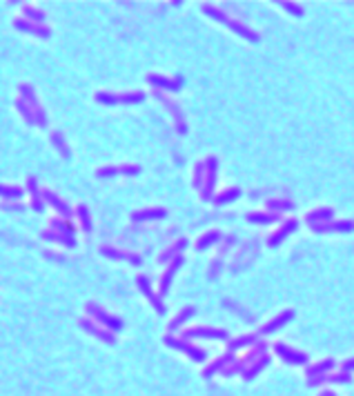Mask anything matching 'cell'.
Segmentation results:
<instances>
[{
	"label": "cell",
	"mask_w": 354,
	"mask_h": 396,
	"mask_svg": "<svg viewBox=\"0 0 354 396\" xmlns=\"http://www.w3.org/2000/svg\"><path fill=\"white\" fill-rule=\"evenodd\" d=\"M294 227H296V222H294V220L285 222V227H283V229H281V231H278V234H276V236H274V238H269V243H272V245H276V240H281V238H283V236H285V234H287V231H292V229H294Z\"/></svg>",
	"instance_id": "obj_25"
},
{
	"label": "cell",
	"mask_w": 354,
	"mask_h": 396,
	"mask_svg": "<svg viewBox=\"0 0 354 396\" xmlns=\"http://www.w3.org/2000/svg\"><path fill=\"white\" fill-rule=\"evenodd\" d=\"M20 100L25 102V105L32 109L34 118H36V125H41V127H45L47 120H45V111H43V107L38 105L36 100V93H34V89L29 87V85H20Z\"/></svg>",
	"instance_id": "obj_1"
},
{
	"label": "cell",
	"mask_w": 354,
	"mask_h": 396,
	"mask_svg": "<svg viewBox=\"0 0 354 396\" xmlns=\"http://www.w3.org/2000/svg\"><path fill=\"white\" fill-rule=\"evenodd\" d=\"M149 83L158 85V87H167V89H178L180 87V80H167V78H161V76H149Z\"/></svg>",
	"instance_id": "obj_10"
},
{
	"label": "cell",
	"mask_w": 354,
	"mask_h": 396,
	"mask_svg": "<svg viewBox=\"0 0 354 396\" xmlns=\"http://www.w3.org/2000/svg\"><path fill=\"white\" fill-rule=\"evenodd\" d=\"M345 369H354V360H350V363L345 365Z\"/></svg>",
	"instance_id": "obj_29"
},
{
	"label": "cell",
	"mask_w": 354,
	"mask_h": 396,
	"mask_svg": "<svg viewBox=\"0 0 354 396\" xmlns=\"http://www.w3.org/2000/svg\"><path fill=\"white\" fill-rule=\"evenodd\" d=\"M51 140H54V145L60 149V154H63V156H69V147L63 142V138H60V133H58V132L51 133Z\"/></svg>",
	"instance_id": "obj_24"
},
{
	"label": "cell",
	"mask_w": 354,
	"mask_h": 396,
	"mask_svg": "<svg viewBox=\"0 0 354 396\" xmlns=\"http://www.w3.org/2000/svg\"><path fill=\"white\" fill-rule=\"evenodd\" d=\"M23 11L32 18V22L34 20H43V18H45V13H43L38 7H34V4H23Z\"/></svg>",
	"instance_id": "obj_16"
},
{
	"label": "cell",
	"mask_w": 354,
	"mask_h": 396,
	"mask_svg": "<svg viewBox=\"0 0 354 396\" xmlns=\"http://www.w3.org/2000/svg\"><path fill=\"white\" fill-rule=\"evenodd\" d=\"M290 318H292V311H283V316H281V318L272 320V323H269L267 327L263 329V332H274V329H276V327H281V325L285 323V320H290Z\"/></svg>",
	"instance_id": "obj_21"
},
{
	"label": "cell",
	"mask_w": 354,
	"mask_h": 396,
	"mask_svg": "<svg viewBox=\"0 0 354 396\" xmlns=\"http://www.w3.org/2000/svg\"><path fill=\"white\" fill-rule=\"evenodd\" d=\"M16 27L23 29V31H27V34L41 36V38H47V36H49V29H47V27L36 25V22H32V20H25V18H18V20H16Z\"/></svg>",
	"instance_id": "obj_4"
},
{
	"label": "cell",
	"mask_w": 354,
	"mask_h": 396,
	"mask_svg": "<svg viewBox=\"0 0 354 396\" xmlns=\"http://www.w3.org/2000/svg\"><path fill=\"white\" fill-rule=\"evenodd\" d=\"M100 102H140L143 100V93L140 91H134V93H103L100 91L98 96Z\"/></svg>",
	"instance_id": "obj_2"
},
{
	"label": "cell",
	"mask_w": 354,
	"mask_h": 396,
	"mask_svg": "<svg viewBox=\"0 0 354 396\" xmlns=\"http://www.w3.org/2000/svg\"><path fill=\"white\" fill-rule=\"evenodd\" d=\"M87 311H89V314L94 316V318H98L100 323H105L107 327H112V329H121V320H116V318H112V316H107L103 309H100L98 305H94V303H89V305H87Z\"/></svg>",
	"instance_id": "obj_3"
},
{
	"label": "cell",
	"mask_w": 354,
	"mask_h": 396,
	"mask_svg": "<svg viewBox=\"0 0 354 396\" xmlns=\"http://www.w3.org/2000/svg\"><path fill=\"white\" fill-rule=\"evenodd\" d=\"M138 167L136 165H121V167H105L98 169V176H109V174H136Z\"/></svg>",
	"instance_id": "obj_6"
},
{
	"label": "cell",
	"mask_w": 354,
	"mask_h": 396,
	"mask_svg": "<svg viewBox=\"0 0 354 396\" xmlns=\"http://www.w3.org/2000/svg\"><path fill=\"white\" fill-rule=\"evenodd\" d=\"M189 314H192V309H185V311H180V316H178V318H176L174 320V323H172V327H176V325H178L180 323V320H185V318H187V316Z\"/></svg>",
	"instance_id": "obj_27"
},
{
	"label": "cell",
	"mask_w": 354,
	"mask_h": 396,
	"mask_svg": "<svg viewBox=\"0 0 354 396\" xmlns=\"http://www.w3.org/2000/svg\"><path fill=\"white\" fill-rule=\"evenodd\" d=\"M43 198H45L49 205H54V207L58 209L60 214H65V216H69V207H67V205H65L63 200H60L56 194H51V191H43Z\"/></svg>",
	"instance_id": "obj_7"
},
{
	"label": "cell",
	"mask_w": 354,
	"mask_h": 396,
	"mask_svg": "<svg viewBox=\"0 0 354 396\" xmlns=\"http://www.w3.org/2000/svg\"><path fill=\"white\" fill-rule=\"evenodd\" d=\"M234 196H238V189H232V191H227V194H225V196H221V203H223V200H229V198H234Z\"/></svg>",
	"instance_id": "obj_28"
},
{
	"label": "cell",
	"mask_w": 354,
	"mask_h": 396,
	"mask_svg": "<svg viewBox=\"0 0 354 396\" xmlns=\"http://www.w3.org/2000/svg\"><path fill=\"white\" fill-rule=\"evenodd\" d=\"M330 367H332V360H325V363H318L316 367H314V369H312V372H310V374H316V372H325V369H330Z\"/></svg>",
	"instance_id": "obj_26"
},
{
	"label": "cell",
	"mask_w": 354,
	"mask_h": 396,
	"mask_svg": "<svg viewBox=\"0 0 354 396\" xmlns=\"http://www.w3.org/2000/svg\"><path fill=\"white\" fill-rule=\"evenodd\" d=\"M81 325H83L85 329H89V332L94 334V336L103 338V341H107V343H114V336H112V334H107L105 329H100V327H96V325H91L89 320H81Z\"/></svg>",
	"instance_id": "obj_8"
},
{
	"label": "cell",
	"mask_w": 354,
	"mask_h": 396,
	"mask_svg": "<svg viewBox=\"0 0 354 396\" xmlns=\"http://www.w3.org/2000/svg\"><path fill=\"white\" fill-rule=\"evenodd\" d=\"M16 109H18V111H20V114H23V116H25V120H27V123H36V118H34L32 109H29V107H27V105H25V102H23V100H20V98H18V100H16Z\"/></svg>",
	"instance_id": "obj_17"
},
{
	"label": "cell",
	"mask_w": 354,
	"mask_h": 396,
	"mask_svg": "<svg viewBox=\"0 0 354 396\" xmlns=\"http://www.w3.org/2000/svg\"><path fill=\"white\" fill-rule=\"evenodd\" d=\"M187 336H210V338H225V332H216V329H192Z\"/></svg>",
	"instance_id": "obj_13"
},
{
	"label": "cell",
	"mask_w": 354,
	"mask_h": 396,
	"mask_svg": "<svg viewBox=\"0 0 354 396\" xmlns=\"http://www.w3.org/2000/svg\"><path fill=\"white\" fill-rule=\"evenodd\" d=\"M51 227L54 229H60L65 236H72V225L67 220H58V218H51Z\"/></svg>",
	"instance_id": "obj_20"
},
{
	"label": "cell",
	"mask_w": 354,
	"mask_h": 396,
	"mask_svg": "<svg viewBox=\"0 0 354 396\" xmlns=\"http://www.w3.org/2000/svg\"><path fill=\"white\" fill-rule=\"evenodd\" d=\"M161 216H165V212H163V209H149V212L134 214V220H143V218H161Z\"/></svg>",
	"instance_id": "obj_18"
},
{
	"label": "cell",
	"mask_w": 354,
	"mask_h": 396,
	"mask_svg": "<svg viewBox=\"0 0 354 396\" xmlns=\"http://www.w3.org/2000/svg\"><path fill=\"white\" fill-rule=\"evenodd\" d=\"M138 285H140V289H143V292L149 296V301H152L154 305H156V309H158V311H163V305H161V303H158V298L152 294V289H149V283H147V280H145V276H138Z\"/></svg>",
	"instance_id": "obj_12"
},
{
	"label": "cell",
	"mask_w": 354,
	"mask_h": 396,
	"mask_svg": "<svg viewBox=\"0 0 354 396\" xmlns=\"http://www.w3.org/2000/svg\"><path fill=\"white\" fill-rule=\"evenodd\" d=\"M103 254H107V256L112 258H127L130 263H140V256H136V254H127V252H116V249H109V247H103L100 249Z\"/></svg>",
	"instance_id": "obj_9"
},
{
	"label": "cell",
	"mask_w": 354,
	"mask_h": 396,
	"mask_svg": "<svg viewBox=\"0 0 354 396\" xmlns=\"http://www.w3.org/2000/svg\"><path fill=\"white\" fill-rule=\"evenodd\" d=\"M23 194V189L20 187H11V185H0V196H5V198H18V196Z\"/></svg>",
	"instance_id": "obj_15"
},
{
	"label": "cell",
	"mask_w": 354,
	"mask_h": 396,
	"mask_svg": "<svg viewBox=\"0 0 354 396\" xmlns=\"http://www.w3.org/2000/svg\"><path fill=\"white\" fill-rule=\"evenodd\" d=\"M167 343H170V345H174V347H178V350H180V352H185V354H189V356H192V358L203 360V352H198L196 347H192V345H185V343L174 341V338H167Z\"/></svg>",
	"instance_id": "obj_5"
},
{
	"label": "cell",
	"mask_w": 354,
	"mask_h": 396,
	"mask_svg": "<svg viewBox=\"0 0 354 396\" xmlns=\"http://www.w3.org/2000/svg\"><path fill=\"white\" fill-rule=\"evenodd\" d=\"M78 218H81V222H83V229L89 231L91 225H89V214H87L85 205H78Z\"/></svg>",
	"instance_id": "obj_23"
},
{
	"label": "cell",
	"mask_w": 354,
	"mask_h": 396,
	"mask_svg": "<svg viewBox=\"0 0 354 396\" xmlns=\"http://www.w3.org/2000/svg\"><path fill=\"white\" fill-rule=\"evenodd\" d=\"M180 261H183V258H174V265H172V267H170V269H167V274H165V276H163V283H161V292H165V289H167V287H170V280H172V276H174L176 267H178V265H180Z\"/></svg>",
	"instance_id": "obj_14"
},
{
	"label": "cell",
	"mask_w": 354,
	"mask_h": 396,
	"mask_svg": "<svg viewBox=\"0 0 354 396\" xmlns=\"http://www.w3.org/2000/svg\"><path fill=\"white\" fill-rule=\"evenodd\" d=\"M276 350H278V354H283L287 360H292V363H303V360H305L301 354H292V352H287V347H283V345H278Z\"/></svg>",
	"instance_id": "obj_22"
},
{
	"label": "cell",
	"mask_w": 354,
	"mask_h": 396,
	"mask_svg": "<svg viewBox=\"0 0 354 396\" xmlns=\"http://www.w3.org/2000/svg\"><path fill=\"white\" fill-rule=\"evenodd\" d=\"M43 238H47V240H63L65 245H74L72 236H65V234H54V231H43Z\"/></svg>",
	"instance_id": "obj_19"
},
{
	"label": "cell",
	"mask_w": 354,
	"mask_h": 396,
	"mask_svg": "<svg viewBox=\"0 0 354 396\" xmlns=\"http://www.w3.org/2000/svg\"><path fill=\"white\" fill-rule=\"evenodd\" d=\"M27 187H29V194H32V198H34V209H43V200H41V196H38V187H36V178H29L27 180Z\"/></svg>",
	"instance_id": "obj_11"
}]
</instances>
